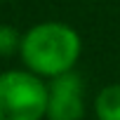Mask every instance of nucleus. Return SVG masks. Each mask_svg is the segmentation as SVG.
I'll use <instances>...</instances> for the list:
<instances>
[{
    "label": "nucleus",
    "instance_id": "nucleus-1",
    "mask_svg": "<svg viewBox=\"0 0 120 120\" xmlns=\"http://www.w3.org/2000/svg\"><path fill=\"white\" fill-rule=\"evenodd\" d=\"M82 52L78 31L64 21H40L21 35L19 56L24 68L42 80L75 71Z\"/></svg>",
    "mask_w": 120,
    "mask_h": 120
},
{
    "label": "nucleus",
    "instance_id": "nucleus-2",
    "mask_svg": "<svg viewBox=\"0 0 120 120\" xmlns=\"http://www.w3.org/2000/svg\"><path fill=\"white\" fill-rule=\"evenodd\" d=\"M47 82L26 68L0 73V120H45Z\"/></svg>",
    "mask_w": 120,
    "mask_h": 120
},
{
    "label": "nucleus",
    "instance_id": "nucleus-3",
    "mask_svg": "<svg viewBox=\"0 0 120 120\" xmlns=\"http://www.w3.org/2000/svg\"><path fill=\"white\" fill-rule=\"evenodd\" d=\"M85 118V80L78 71L47 80L45 120H82Z\"/></svg>",
    "mask_w": 120,
    "mask_h": 120
},
{
    "label": "nucleus",
    "instance_id": "nucleus-4",
    "mask_svg": "<svg viewBox=\"0 0 120 120\" xmlns=\"http://www.w3.org/2000/svg\"><path fill=\"white\" fill-rule=\"evenodd\" d=\"M97 120H120V82L101 87L94 97Z\"/></svg>",
    "mask_w": 120,
    "mask_h": 120
},
{
    "label": "nucleus",
    "instance_id": "nucleus-5",
    "mask_svg": "<svg viewBox=\"0 0 120 120\" xmlns=\"http://www.w3.org/2000/svg\"><path fill=\"white\" fill-rule=\"evenodd\" d=\"M21 47V33L10 26V24H0V56H12Z\"/></svg>",
    "mask_w": 120,
    "mask_h": 120
}]
</instances>
